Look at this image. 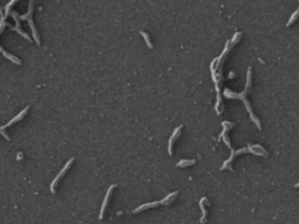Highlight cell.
Returning a JSON list of instances; mask_svg holds the SVG:
<instances>
[{
    "label": "cell",
    "instance_id": "obj_9",
    "mask_svg": "<svg viewBox=\"0 0 299 224\" xmlns=\"http://www.w3.org/2000/svg\"><path fill=\"white\" fill-rule=\"evenodd\" d=\"M115 187H117L116 185H112V186L109 187L108 192H106V195H105L104 200H103V203H102V207H101V212H99V218L102 219L103 216H104L105 209H106V205H108V202H109V199H110V195H111L112 190L115 189Z\"/></svg>",
    "mask_w": 299,
    "mask_h": 224
},
{
    "label": "cell",
    "instance_id": "obj_3",
    "mask_svg": "<svg viewBox=\"0 0 299 224\" xmlns=\"http://www.w3.org/2000/svg\"><path fill=\"white\" fill-rule=\"evenodd\" d=\"M32 14H33V1H29V7H28V12L26 14L20 15L19 19L20 20H28V23H29V27L32 29V33H33V37L35 40L37 45H40V39H39V34L36 32V28H35V25L33 22V19H32Z\"/></svg>",
    "mask_w": 299,
    "mask_h": 224
},
{
    "label": "cell",
    "instance_id": "obj_13",
    "mask_svg": "<svg viewBox=\"0 0 299 224\" xmlns=\"http://www.w3.org/2000/svg\"><path fill=\"white\" fill-rule=\"evenodd\" d=\"M204 201H207V199H206V197H202L201 201H200V209L202 210V217H201V219H200V222H201V223H204V222H206V216H207V211H206V209H204V205H203V202Z\"/></svg>",
    "mask_w": 299,
    "mask_h": 224
},
{
    "label": "cell",
    "instance_id": "obj_8",
    "mask_svg": "<svg viewBox=\"0 0 299 224\" xmlns=\"http://www.w3.org/2000/svg\"><path fill=\"white\" fill-rule=\"evenodd\" d=\"M182 125H179V126L177 127L174 131H173V133H172V135H171V138H170V140H168V154L170 155H172L173 154V151H172V148H173V142L177 140V138L179 137L180 135V133H181V130H182Z\"/></svg>",
    "mask_w": 299,
    "mask_h": 224
},
{
    "label": "cell",
    "instance_id": "obj_12",
    "mask_svg": "<svg viewBox=\"0 0 299 224\" xmlns=\"http://www.w3.org/2000/svg\"><path fill=\"white\" fill-rule=\"evenodd\" d=\"M175 195H178V192H173V193L168 194L167 196H165V199H164V200H161V201H160V203H161V204H166V205H167L168 203H171V202L174 200Z\"/></svg>",
    "mask_w": 299,
    "mask_h": 224
},
{
    "label": "cell",
    "instance_id": "obj_6",
    "mask_svg": "<svg viewBox=\"0 0 299 224\" xmlns=\"http://www.w3.org/2000/svg\"><path fill=\"white\" fill-rule=\"evenodd\" d=\"M73 162H74V158L69 159V161H68L67 164L63 166V168H62V169L60 171V173L56 175V178L53 180L52 185H50V192H52V193H55V187H56V185H57V183H59V181H60V180L64 176V174L68 172V169L70 168V166L73 165Z\"/></svg>",
    "mask_w": 299,
    "mask_h": 224
},
{
    "label": "cell",
    "instance_id": "obj_7",
    "mask_svg": "<svg viewBox=\"0 0 299 224\" xmlns=\"http://www.w3.org/2000/svg\"><path fill=\"white\" fill-rule=\"evenodd\" d=\"M9 15L13 18V20L15 21V26H11V25H8L7 23V27H9V28H12L13 30H16L19 34H21L26 40H28V41H30V37L28 36V34L27 33H25L23 30H21V27H20V22H19V15H18V13L16 12H14V11H11L9 12Z\"/></svg>",
    "mask_w": 299,
    "mask_h": 224
},
{
    "label": "cell",
    "instance_id": "obj_15",
    "mask_svg": "<svg viewBox=\"0 0 299 224\" xmlns=\"http://www.w3.org/2000/svg\"><path fill=\"white\" fill-rule=\"evenodd\" d=\"M298 13H299V9H296V12H294V13L292 14V16L290 18V20H289V21H287V23H286V26H287V27H289L290 25H292V23H293L294 21H296V20H297Z\"/></svg>",
    "mask_w": 299,
    "mask_h": 224
},
{
    "label": "cell",
    "instance_id": "obj_14",
    "mask_svg": "<svg viewBox=\"0 0 299 224\" xmlns=\"http://www.w3.org/2000/svg\"><path fill=\"white\" fill-rule=\"evenodd\" d=\"M140 35L144 37V40H145V42H146V45L149 48H153V45H152V42H151V40H150V36L147 33H145V32H140Z\"/></svg>",
    "mask_w": 299,
    "mask_h": 224
},
{
    "label": "cell",
    "instance_id": "obj_5",
    "mask_svg": "<svg viewBox=\"0 0 299 224\" xmlns=\"http://www.w3.org/2000/svg\"><path fill=\"white\" fill-rule=\"evenodd\" d=\"M28 110H29V107H28V106H27V107H25V109H23L22 111L20 112V113L18 114V116H15V117H14V118H13V119H11V120H9V121H8V123H7V124H6V125H2V126H0V133H1V134L4 135V137H5L6 139H7V140H9V137H8V135L6 134V132H5V130H6L7 127L11 126V125H13L14 123H16V121H19V120H21V119H22L23 117L26 116V113H27V111H28Z\"/></svg>",
    "mask_w": 299,
    "mask_h": 224
},
{
    "label": "cell",
    "instance_id": "obj_4",
    "mask_svg": "<svg viewBox=\"0 0 299 224\" xmlns=\"http://www.w3.org/2000/svg\"><path fill=\"white\" fill-rule=\"evenodd\" d=\"M0 16H1V19H0V34L4 32V29H5V26H7V22H6V16L4 15V13H2V9H1V7H0ZM0 52L2 53L4 55H5V57H7L8 60L9 61H12L13 63H15V64H21V61L19 60V59H16L15 56H13V55H11L9 53H7L5 49H2L1 47H0Z\"/></svg>",
    "mask_w": 299,
    "mask_h": 224
},
{
    "label": "cell",
    "instance_id": "obj_2",
    "mask_svg": "<svg viewBox=\"0 0 299 224\" xmlns=\"http://www.w3.org/2000/svg\"><path fill=\"white\" fill-rule=\"evenodd\" d=\"M248 90H249V88H247V87H246V90H244L243 92H232V90L224 89L223 95H224V97H227V98H239V99H242L243 103H244V105H246V107H247L248 112H249V114H250L251 120L256 124V126L258 127V130H262V125H261V123H259V119L254 114L253 109H251V106H250V103L248 102V99H247Z\"/></svg>",
    "mask_w": 299,
    "mask_h": 224
},
{
    "label": "cell",
    "instance_id": "obj_11",
    "mask_svg": "<svg viewBox=\"0 0 299 224\" xmlns=\"http://www.w3.org/2000/svg\"><path fill=\"white\" fill-rule=\"evenodd\" d=\"M195 164L194 160H189V159H182V160H180L179 162L177 164V167H180V168H182V167H187V166H193Z\"/></svg>",
    "mask_w": 299,
    "mask_h": 224
},
{
    "label": "cell",
    "instance_id": "obj_16",
    "mask_svg": "<svg viewBox=\"0 0 299 224\" xmlns=\"http://www.w3.org/2000/svg\"><path fill=\"white\" fill-rule=\"evenodd\" d=\"M241 35H242V33H241V32H236V33L234 34V36H232V45H234V43H236V42L239 41V36H241Z\"/></svg>",
    "mask_w": 299,
    "mask_h": 224
},
{
    "label": "cell",
    "instance_id": "obj_10",
    "mask_svg": "<svg viewBox=\"0 0 299 224\" xmlns=\"http://www.w3.org/2000/svg\"><path fill=\"white\" fill-rule=\"evenodd\" d=\"M159 204H161L160 201H154V202H151V203H145V204H142V205H139L138 208H136L133 210V212L137 214V212H139V211H144V210L149 209V208H153V207H157Z\"/></svg>",
    "mask_w": 299,
    "mask_h": 224
},
{
    "label": "cell",
    "instance_id": "obj_1",
    "mask_svg": "<svg viewBox=\"0 0 299 224\" xmlns=\"http://www.w3.org/2000/svg\"><path fill=\"white\" fill-rule=\"evenodd\" d=\"M247 152H251V153H254L255 155H266L268 154V152L261 145H250V146H248L246 148H239V149H234L232 147H230V157H229L228 160L224 161V164L221 167V171H223V169H232L230 164H232V161L234 160V158L236 157V155H239V154H242V153H247Z\"/></svg>",
    "mask_w": 299,
    "mask_h": 224
}]
</instances>
